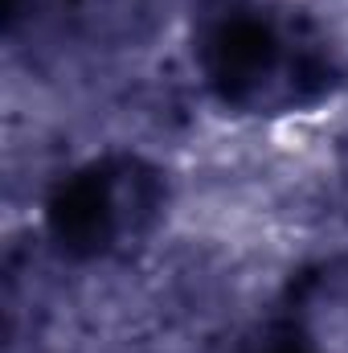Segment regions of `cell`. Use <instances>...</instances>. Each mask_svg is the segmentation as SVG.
I'll list each match as a JSON object with an SVG mask.
<instances>
[{
  "instance_id": "cell-1",
  "label": "cell",
  "mask_w": 348,
  "mask_h": 353,
  "mask_svg": "<svg viewBox=\"0 0 348 353\" xmlns=\"http://www.w3.org/2000/svg\"><path fill=\"white\" fill-rule=\"evenodd\" d=\"M197 66L213 99L226 107H259L283 74H291L295 99H316L328 90V58L312 50L291 58L283 25L246 0H230L201 21Z\"/></svg>"
},
{
  "instance_id": "cell-2",
  "label": "cell",
  "mask_w": 348,
  "mask_h": 353,
  "mask_svg": "<svg viewBox=\"0 0 348 353\" xmlns=\"http://www.w3.org/2000/svg\"><path fill=\"white\" fill-rule=\"evenodd\" d=\"M45 230H50V243L74 263L107 255L127 230L119 165L90 161L70 176H62L45 201Z\"/></svg>"
},
{
  "instance_id": "cell-3",
  "label": "cell",
  "mask_w": 348,
  "mask_h": 353,
  "mask_svg": "<svg viewBox=\"0 0 348 353\" xmlns=\"http://www.w3.org/2000/svg\"><path fill=\"white\" fill-rule=\"evenodd\" d=\"M259 353H312L303 341H291V337H283V341H270V345H262Z\"/></svg>"
},
{
  "instance_id": "cell-4",
  "label": "cell",
  "mask_w": 348,
  "mask_h": 353,
  "mask_svg": "<svg viewBox=\"0 0 348 353\" xmlns=\"http://www.w3.org/2000/svg\"><path fill=\"white\" fill-rule=\"evenodd\" d=\"M4 17H8V21L17 17V0H4Z\"/></svg>"
}]
</instances>
